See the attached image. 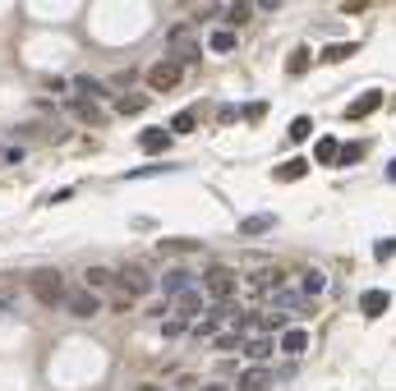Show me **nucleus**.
Masks as SVG:
<instances>
[{
  "label": "nucleus",
  "mask_w": 396,
  "mask_h": 391,
  "mask_svg": "<svg viewBox=\"0 0 396 391\" xmlns=\"http://www.w3.org/2000/svg\"><path fill=\"white\" fill-rule=\"evenodd\" d=\"M272 226H277V217H245V221H240V230H245V235H263Z\"/></svg>",
  "instance_id": "5701e85b"
},
{
  "label": "nucleus",
  "mask_w": 396,
  "mask_h": 391,
  "mask_svg": "<svg viewBox=\"0 0 396 391\" xmlns=\"http://www.w3.org/2000/svg\"><path fill=\"white\" fill-rule=\"evenodd\" d=\"M249 18H254V5H230V9H226V23H235V28L249 23Z\"/></svg>",
  "instance_id": "c85d7f7f"
},
{
  "label": "nucleus",
  "mask_w": 396,
  "mask_h": 391,
  "mask_svg": "<svg viewBox=\"0 0 396 391\" xmlns=\"http://www.w3.org/2000/svg\"><path fill=\"white\" fill-rule=\"evenodd\" d=\"M189 286H194V277H189V272L185 267H171L166 272V277H161V290H166V295H189Z\"/></svg>",
  "instance_id": "6e6552de"
},
{
  "label": "nucleus",
  "mask_w": 396,
  "mask_h": 391,
  "mask_svg": "<svg viewBox=\"0 0 396 391\" xmlns=\"http://www.w3.org/2000/svg\"><path fill=\"white\" fill-rule=\"evenodd\" d=\"M208 46H212L217 55H230V51H235V33H230V28H217V33L208 37Z\"/></svg>",
  "instance_id": "a211bd4d"
},
{
  "label": "nucleus",
  "mask_w": 396,
  "mask_h": 391,
  "mask_svg": "<svg viewBox=\"0 0 396 391\" xmlns=\"http://www.w3.org/2000/svg\"><path fill=\"white\" fill-rule=\"evenodd\" d=\"M203 391H226V387H217V382H212V387H203Z\"/></svg>",
  "instance_id": "4c0bfd02"
},
{
  "label": "nucleus",
  "mask_w": 396,
  "mask_h": 391,
  "mask_svg": "<svg viewBox=\"0 0 396 391\" xmlns=\"http://www.w3.org/2000/svg\"><path fill=\"white\" fill-rule=\"evenodd\" d=\"M282 350H286V355H304V350H309V331L291 327V331L282 336Z\"/></svg>",
  "instance_id": "f3484780"
},
{
  "label": "nucleus",
  "mask_w": 396,
  "mask_h": 391,
  "mask_svg": "<svg viewBox=\"0 0 396 391\" xmlns=\"http://www.w3.org/2000/svg\"><path fill=\"white\" fill-rule=\"evenodd\" d=\"M245 359H254V368H263V359H272V341H263V336L249 341V346H245Z\"/></svg>",
  "instance_id": "6ab92c4d"
},
{
  "label": "nucleus",
  "mask_w": 396,
  "mask_h": 391,
  "mask_svg": "<svg viewBox=\"0 0 396 391\" xmlns=\"http://www.w3.org/2000/svg\"><path fill=\"white\" fill-rule=\"evenodd\" d=\"M70 313H74V318H92V313H97V295H92V290H74V295H70Z\"/></svg>",
  "instance_id": "9b49d317"
},
{
  "label": "nucleus",
  "mask_w": 396,
  "mask_h": 391,
  "mask_svg": "<svg viewBox=\"0 0 396 391\" xmlns=\"http://www.w3.org/2000/svg\"><path fill=\"white\" fill-rule=\"evenodd\" d=\"M373 253H378L382 262H387V258H396V240H378V244H373Z\"/></svg>",
  "instance_id": "7c9ffc66"
},
{
  "label": "nucleus",
  "mask_w": 396,
  "mask_h": 391,
  "mask_svg": "<svg viewBox=\"0 0 396 391\" xmlns=\"http://www.w3.org/2000/svg\"><path fill=\"white\" fill-rule=\"evenodd\" d=\"M314 161H341V148H336L332 139H323V143L314 148Z\"/></svg>",
  "instance_id": "bb28decb"
},
{
  "label": "nucleus",
  "mask_w": 396,
  "mask_h": 391,
  "mask_svg": "<svg viewBox=\"0 0 396 391\" xmlns=\"http://www.w3.org/2000/svg\"><path fill=\"white\" fill-rule=\"evenodd\" d=\"M263 115H267V102H249L245 106V120H263Z\"/></svg>",
  "instance_id": "2f4dec72"
},
{
  "label": "nucleus",
  "mask_w": 396,
  "mask_h": 391,
  "mask_svg": "<svg viewBox=\"0 0 396 391\" xmlns=\"http://www.w3.org/2000/svg\"><path fill=\"white\" fill-rule=\"evenodd\" d=\"M387 290H364V299H360V309L369 313V318H382V313H387Z\"/></svg>",
  "instance_id": "4468645a"
},
{
  "label": "nucleus",
  "mask_w": 396,
  "mask_h": 391,
  "mask_svg": "<svg viewBox=\"0 0 396 391\" xmlns=\"http://www.w3.org/2000/svg\"><path fill=\"white\" fill-rule=\"evenodd\" d=\"M161 249H166V253H185V249H198V244L194 240H166Z\"/></svg>",
  "instance_id": "473e14b6"
},
{
  "label": "nucleus",
  "mask_w": 396,
  "mask_h": 391,
  "mask_svg": "<svg viewBox=\"0 0 396 391\" xmlns=\"http://www.w3.org/2000/svg\"><path fill=\"white\" fill-rule=\"evenodd\" d=\"M198 313H203V295H198V290H189V295H180V318H185V322H194Z\"/></svg>",
  "instance_id": "aec40b11"
},
{
  "label": "nucleus",
  "mask_w": 396,
  "mask_h": 391,
  "mask_svg": "<svg viewBox=\"0 0 396 391\" xmlns=\"http://www.w3.org/2000/svg\"><path fill=\"white\" fill-rule=\"evenodd\" d=\"M309 134H314V120H309V115H295V120H291V129H286V139L299 143V139H309Z\"/></svg>",
  "instance_id": "4be33fe9"
},
{
  "label": "nucleus",
  "mask_w": 396,
  "mask_h": 391,
  "mask_svg": "<svg viewBox=\"0 0 396 391\" xmlns=\"http://www.w3.org/2000/svg\"><path fill=\"white\" fill-rule=\"evenodd\" d=\"M277 304H282V309H299V304H304V290H277Z\"/></svg>",
  "instance_id": "c756f323"
},
{
  "label": "nucleus",
  "mask_w": 396,
  "mask_h": 391,
  "mask_svg": "<svg viewBox=\"0 0 396 391\" xmlns=\"http://www.w3.org/2000/svg\"><path fill=\"white\" fill-rule=\"evenodd\" d=\"M355 55V42H341V46H327L323 51V65H336V60H350Z\"/></svg>",
  "instance_id": "393cba45"
},
{
  "label": "nucleus",
  "mask_w": 396,
  "mask_h": 391,
  "mask_svg": "<svg viewBox=\"0 0 396 391\" xmlns=\"http://www.w3.org/2000/svg\"><path fill=\"white\" fill-rule=\"evenodd\" d=\"M28 286H33V295H37V304H70V295H65V277L55 267H42V272H33V281H28Z\"/></svg>",
  "instance_id": "f257e3e1"
},
{
  "label": "nucleus",
  "mask_w": 396,
  "mask_h": 391,
  "mask_svg": "<svg viewBox=\"0 0 396 391\" xmlns=\"http://www.w3.org/2000/svg\"><path fill=\"white\" fill-rule=\"evenodd\" d=\"M304 70H309V51H304V46H295L291 60H286V74H304Z\"/></svg>",
  "instance_id": "cd10ccee"
},
{
  "label": "nucleus",
  "mask_w": 396,
  "mask_h": 391,
  "mask_svg": "<svg viewBox=\"0 0 396 391\" xmlns=\"http://www.w3.org/2000/svg\"><path fill=\"white\" fill-rule=\"evenodd\" d=\"M74 92H79V97H106V87L97 83V78H83L79 74V78H74Z\"/></svg>",
  "instance_id": "a878e982"
},
{
  "label": "nucleus",
  "mask_w": 396,
  "mask_h": 391,
  "mask_svg": "<svg viewBox=\"0 0 396 391\" xmlns=\"http://www.w3.org/2000/svg\"><path fill=\"white\" fill-rule=\"evenodd\" d=\"M198 129V115L194 111H180L176 120H171V134H194Z\"/></svg>",
  "instance_id": "b1692460"
},
{
  "label": "nucleus",
  "mask_w": 396,
  "mask_h": 391,
  "mask_svg": "<svg viewBox=\"0 0 396 391\" xmlns=\"http://www.w3.org/2000/svg\"><path fill=\"white\" fill-rule=\"evenodd\" d=\"M203 286H208V299H221V304H230V295H235L240 281H235V272H230V267H221V262H217V267H208Z\"/></svg>",
  "instance_id": "7ed1b4c3"
},
{
  "label": "nucleus",
  "mask_w": 396,
  "mask_h": 391,
  "mask_svg": "<svg viewBox=\"0 0 396 391\" xmlns=\"http://www.w3.org/2000/svg\"><path fill=\"white\" fill-rule=\"evenodd\" d=\"M360 156H364L360 143H346V148H341V161H346V166H350V161H360Z\"/></svg>",
  "instance_id": "72a5a7b5"
},
{
  "label": "nucleus",
  "mask_w": 396,
  "mask_h": 391,
  "mask_svg": "<svg viewBox=\"0 0 396 391\" xmlns=\"http://www.w3.org/2000/svg\"><path fill=\"white\" fill-rule=\"evenodd\" d=\"M378 106H382V92H378V87H369V92H360L350 106H346V115H350V120H364V115L378 111Z\"/></svg>",
  "instance_id": "423d86ee"
},
{
  "label": "nucleus",
  "mask_w": 396,
  "mask_h": 391,
  "mask_svg": "<svg viewBox=\"0 0 396 391\" xmlns=\"http://www.w3.org/2000/svg\"><path fill=\"white\" fill-rule=\"evenodd\" d=\"M299 290H304V299H318V295L327 290V277H323L318 267H309L304 277H299Z\"/></svg>",
  "instance_id": "2eb2a0df"
},
{
  "label": "nucleus",
  "mask_w": 396,
  "mask_h": 391,
  "mask_svg": "<svg viewBox=\"0 0 396 391\" xmlns=\"http://www.w3.org/2000/svg\"><path fill=\"white\" fill-rule=\"evenodd\" d=\"M282 281H286L282 267H258L254 277H249V286H254L258 295H267V290H282Z\"/></svg>",
  "instance_id": "0eeeda50"
},
{
  "label": "nucleus",
  "mask_w": 396,
  "mask_h": 391,
  "mask_svg": "<svg viewBox=\"0 0 396 391\" xmlns=\"http://www.w3.org/2000/svg\"><path fill=\"white\" fill-rule=\"evenodd\" d=\"M272 387V373L267 368H245L240 373V391H267Z\"/></svg>",
  "instance_id": "ddd939ff"
},
{
  "label": "nucleus",
  "mask_w": 396,
  "mask_h": 391,
  "mask_svg": "<svg viewBox=\"0 0 396 391\" xmlns=\"http://www.w3.org/2000/svg\"><path fill=\"white\" fill-rule=\"evenodd\" d=\"M217 346H221V350H230V346H240V336H235V331H221Z\"/></svg>",
  "instance_id": "f704fd0d"
},
{
  "label": "nucleus",
  "mask_w": 396,
  "mask_h": 391,
  "mask_svg": "<svg viewBox=\"0 0 396 391\" xmlns=\"http://www.w3.org/2000/svg\"><path fill=\"white\" fill-rule=\"evenodd\" d=\"M83 281H88L92 290H115V286H120L111 267H88V272H83Z\"/></svg>",
  "instance_id": "dca6fc26"
},
{
  "label": "nucleus",
  "mask_w": 396,
  "mask_h": 391,
  "mask_svg": "<svg viewBox=\"0 0 396 391\" xmlns=\"http://www.w3.org/2000/svg\"><path fill=\"white\" fill-rule=\"evenodd\" d=\"M272 175H277L282 184H295V180H304V175H309V156H295V161H282Z\"/></svg>",
  "instance_id": "9d476101"
},
{
  "label": "nucleus",
  "mask_w": 396,
  "mask_h": 391,
  "mask_svg": "<svg viewBox=\"0 0 396 391\" xmlns=\"http://www.w3.org/2000/svg\"><path fill=\"white\" fill-rule=\"evenodd\" d=\"M387 180H396V156H392V166H387Z\"/></svg>",
  "instance_id": "e433bc0d"
},
{
  "label": "nucleus",
  "mask_w": 396,
  "mask_h": 391,
  "mask_svg": "<svg viewBox=\"0 0 396 391\" xmlns=\"http://www.w3.org/2000/svg\"><path fill=\"white\" fill-rule=\"evenodd\" d=\"M70 115H74V120H83V124H106V111H102V106H92V102H83V97H74V102H70Z\"/></svg>",
  "instance_id": "1a4fd4ad"
},
{
  "label": "nucleus",
  "mask_w": 396,
  "mask_h": 391,
  "mask_svg": "<svg viewBox=\"0 0 396 391\" xmlns=\"http://www.w3.org/2000/svg\"><path fill=\"white\" fill-rule=\"evenodd\" d=\"M180 78H185V70H180L176 60H157L148 70V87L152 92H171V87H180Z\"/></svg>",
  "instance_id": "20e7f679"
},
{
  "label": "nucleus",
  "mask_w": 396,
  "mask_h": 391,
  "mask_svg": "<svg viewBox=\"0 0 396 391\" xmlns=\"http://www.w3.org/2000/svg\"><path fill=\"white\" fill-rule=\"evenodd\" d=\"M161 331H166V336H180V331H185V318H171V322H166V327H161Z\"/></svg>",
  "instance_id": "c9c22d12"
},
{
  "label": "nucleus",
  "mask_w": 396,
  "mask_h": 391,
  "mask_svg": "<svg viewBox=\"0 0 396 391\" xmlns=\"http://www.w3.org/2000/svg\"><path fill=\"white\" fill-rule=\"evenodd\" d=\"M171 51H176L171 60H176L180 70H185V65H198V55H203V51H198V42L185 33V28H171Z\"/></svg>",
  "instance_id": "39448f33"
},
{
  "label": "nucleus",
  "mask_w": 396,
  "mask_h": 391,
  "mask_svg": "<svg viewBox=\"0 0 396 391\" xmlns=\"http://www.w3.org/2000/svg\"><path fill=\"white\" fill-rule=\"evenodd\" d=\"M139 148L143 152H166L171 148V129H143L139 134Z\"/></svg>",
  "instance_id": "f8f14e48"
},
{
  "label": "nucleus",
  "mask_w": 396,
  "mask_h": 391,
  "mask_svg": "<svg viewBox=\"0 0 396 391\" xmlns=\"http://www.w3.org/2000/svg\"><path fill=\"white\" fill-rule=\"evenodd\" d=\"M115 281H120V290L129 299H139V295L152 290V272L143 267V262H120V267H115Z\"/></svg>",
  "instance_id": "f03ea898"
},
{
  "label": "nucleus",
  "mask_w": 396,
  "mask_h": 391,
  "mask_svg": "<svg viewBox=\"0 0 396 391\" xmlns=\"http://www.w3.org/2000/svg\"><path fill=\"white\" fill-rule=\"evenodd\" d=\"M148 106V92H124L120 97V115H139Z\"/></svg>",
  "instance_id": "412c9836"
}]
</instances>
